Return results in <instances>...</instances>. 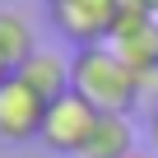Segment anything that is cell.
<instances>
[{"mask_svg": "<svg viewBox=\"0 0 158 158\" xmlns=\"http://www.w3.org/2000/svg\"><path fill=\"white\" fill-rule=\"evenodd\" d=\"M107 47L139 74V70H153L158 65V19L149 14V10H121V19H116V28H112V37H107Z\"/></svg>", "mask_w": 158, "mask_h": 158, "instance_id": "5b68a950", "label": "cell"}, {"mask_svg": "<svg viewBox=\"0 0 158 158\" xmlns=\"http://www.w3.org/2000/svg\"><path fill=\"white\" fill-rule=\"evenodd\" d=\"M130 158H153V153H144V149H135V153H130Z\"/></svg>", "mask_w": 158, "mask_h": 158, "instance_id": "7c38bea8", "label": "cell"}, {"mask_svg": "<svg viewBox=\"0 0 158 158\" xmlns=\"http://www.w3.org/2000/svg\"><path fill=\"white\" fill-rule=\"evenodd\" d=\"M144 135H149V153L158 158V107L149 112V126H144Z\"/></svg>", "mask_w": 158, "mask_h": 158, "instance_id": "9c48e42d", "label": "cell"}, {"mask_svg": "<svg viewBox=\"0 0 158 158\" xmlns=\"http://www.w3.org/2000/svg\"><path fill=\"white\" fill-rule=\"evenodd\" d=\"M37 47H33V28L23 23V14H14V10H0V56H5L14 70L33 56Z\"/></svg>", "mask_w": 158, "mask_h": 158, "instance_id": "ba28073f", "label": "cell"}, {"mask_svg": "<svg viewBox=\"0 0 158 158\" xmlns=\"http://www.w3.org/2000/svg\"><path fill=\"white\" fill-rule=\"evenodd\" d=\"M10 74H14V65H10L5 56H0V84H5V79H10Z\"/></svg>", "mask_w": 158, "mask_h": 158, "instance_id": "8fae6325", "label": "cell"}, {"mask_svg": "<svg viewBox=\"0 0 158 158\" xmlns=\"http://www.w3.org/2000/svg\"><path fill=\"white\" fill-rule=\"evenodd\" d=\"M14 74L23 79L33 93H42L47 102H51V98H60V93H70V60H65V56H56V51H42V47H37V51L14 70Z\"/></svg>", "mask_w": 158, "mask_h": 158, "instance_id": "52a82bcc", "label": "cell"}, {"mask_svg": "<svg viewBox=\"0 0 158 158\" xmlns=\"http://www.w3.org/2000/svg\"><path fill=\"white\" fill-rule=\"evenodd\" d=\"M47 14L74 47H102L121 19V0H47Z\"/></svg>", "mask_w": 158, "mask_h": 158, "instance_id": "7a4b0ae2", "label": "cell"}, {"mask_svg": "<svg viewBox=\"0 0 158 158\" xmlns=\"http://www.w3.org/2000/svg\"><path fill=\"white\" fill-rule=\"evenodd\" d=\"M135 153V126L121 112H98V126L89 130L79 158H130Z\"/></svg>", "mask_w": 158, "mask_h": 158, "instance_id": "8992f818", "label": "cell"}, {"mask_svg": "<svg viewBox=\"0 0 158 158\" xmlns=\"http://www.w3.org/2000/svg\"><path fill=\"white\" fill-rule=\"evenodd\" d=\"M121 10H149V14H158V0H121Z\"/></svg>", "mask_w": 158, "mask_h": 158, "instance_id": "30bf717a", "label": "cell"}, {"mask_svg": "<svg viewBox=\"0 0 158 158\" xmlns=\"http://www.w3.org/2000/svg\"><path fill=\"white\" fill-rule=\"evenodd\" d=\"M93 126H98V107H89L84 98L70 89V93H60V98L47 102V116H42V135H37V139H42L51 153L79 158V149H84V139H89Z\"/></svg>", "mask_w": 158, "mask_h": 158, "instance_id": "3957f363", "label": "cell"}, {"mask_svg": "<svg viewBox=\"0 0 158 158\" xmlns=\"http://www.w3.org/2000/svg\"><path fill=\"white\" fill-rule=\"evenodd\" d=\"M70 89L98 112H121L130 116L139 107V89H135V70L102 42V47H79L70 56Z\"/></svg>", "mask_w": 158, "mask_h": 158, "instance_id": "6da1fadb", "label": "cell"}, {"mask_svg": "<svg viewBox=\"0 0 158 158\" xmlns=\"http://www.w3.org/2000/svg\"><path fill=\"white\" fill-rule=\"evenodd\" d=\"M153 19H158V14H153Z\"/></svg>", "mask_w": 158, "mask_h": 158, "instance_id": "4fadbf2b", "label": "cell"}, {"mask_svg": "<svg viewBox=\"0 0 158 158\" xmlns=\"http://www.w3.org/2000/svg\"><path fill=\"white\" fill-rule=\"evenodd\" d=\"M42 116H47V98L33 93L19 74H10L0 84V144H23L42 135Z\"/></svg>", "mask_w": 158, "mask_h": 158, "instance_id": "277c9868", "label": "cell"}]
</instances>
